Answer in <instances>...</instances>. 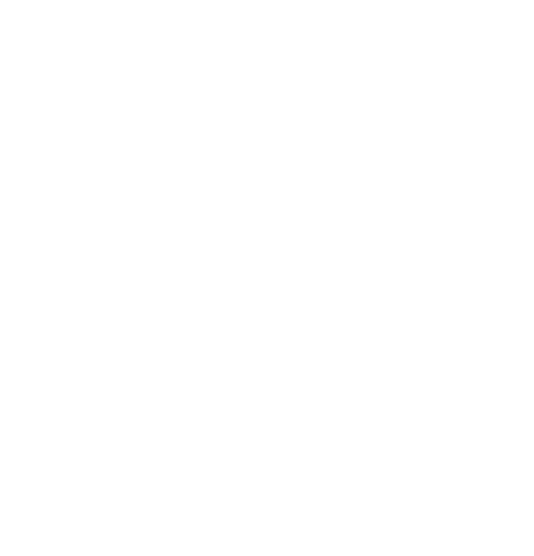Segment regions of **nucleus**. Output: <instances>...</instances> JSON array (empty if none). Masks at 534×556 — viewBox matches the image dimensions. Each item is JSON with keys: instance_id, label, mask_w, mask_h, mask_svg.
<instances>
[]
</instances>
